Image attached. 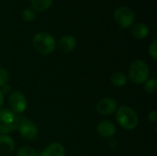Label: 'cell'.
<instances>
[{
  "label": "cell",
  "instance_id": "cell-1",
  "mask_svg": "<svg viewBox=\"0 0 157 156\" xmlns=\"http://www.w3.org/2000/svg\"><path fill=\"white\" fill-rule=\"evenodd\" d=\"M116 120L121 128L128 131L135 129L139 122V118L135 110L125 105L117 108Z\"/></svg>",
  "mask_w": 157,
  "mask_h": 156
},
{
  "label": "cell",
  "instance_id": "cell-2",
  "mask_svg": "<svg viewBox=\"0 0 157 156\" xmlns=\"http://www.w3.org/2000/svg\"><path fill=\"white\" fill-rule=\"evenodd\" d=\"M149 77L150 69L144 61L137 59L131 63L129 68V78L132 83L136 85H142L144 84Z\"/></svg>",
  "mask_w": 157,
  "mask_h": 156
},
{
  "label": "cell",
  "instance_id": "cell-3",
  "mask_svg": "<svg viewBox=\"0 0 157 156\" xmlns=\"http://www.w3.org/2000/svg\"><path fill=\"white\" fill-rule=\"evenodd\" d=\"M32 45L36 51L40 54L49 55L54 51L56 42L55 39L51 34L46 32H39L33 37Z\"/></svg>",
  "mask_w": 157,
  "mask_h": 156
},
{
  "label": "cell",
  "instance_id": "cell-4",
  "mask_svg": "<svg viewBox=\"0 0 157 156\" xmlns=\"http://www.w3.org/2000/svg\"><path fill=\"white\" fill-rule=\"evenodd\" d=\"M19 120L10 109H0V134H7L17 129Z\"/></svg>",
  "mask_w": 157,
  "mask_h": 156
},
{
  "label": "cell",
  "instance_id": "cell-5",
  "mask_svg": "<svg viewBox=\"0 0 157 156\" xmlns=\"http://www.w3.org/2000/svg\"><path fill=\"white\" fill-rule=\"evenodd\" d=\"M114 19L120 27L125 29L133 24L135 15L130 7L120 6L114 12Z\"/></svg>",
  "mask_w": 157,
  "mask_h": 156
},
{
  "label": "cell",
  "instance_id": "cell-6",
  "mask_svg": "<svg viewBox=\"0 0 157 156\" xmlns=\"http://www.w3.org/2000/svg\"><path fill=\"white\" fill-rule=\"evenodd\" d=\"M8 106L10 110L15 114H21L27 109L28 101L24 94L19 91H14L9 94Z\"/></svg>",
  "mask_w": 157,
  "mask_h": 156
},
{
  "label": "cell",
  "instance_id": "cell-7",
  "mask_svg": "<svg viewBox=\"0 0 157 156\" xmlns=\"http://www.w3.org/2000/svg\"><path fill=\"white\" fill-rule=\"evenodd\" d=\"M17 130L20 136L27 141H32L38 136V127L34 122L29 120H23L19 122Z\"/></svg>",
  "mask_w": 157,
  "mask_h": 156
},
{
  "label": "cell",
  "instance_id": "cell-8",
  "mask_svg": "<svg viewBox=\"0 0 157 156\" xmlns=\"http://www.w3.org/2000/svg\"><path fill=\"white\" fill-rule=\"evenodd\" d=\"M118 108V104L115 99L111 97H104L100 99L97 105H96V109L98 113L103 116H109L116 112Z\"/></svg>",
  "mask_w": 157,
  "mask_h": 156
},
{
  "label": "cell",
  "instance_id": "cell-9",
  "mask_svg": "<svg viewBox=\"0 0 157 156\" xmlns=\"http://www.w3.org/2000/svg\"><path fill=\"white\" fill-rule=\"evenodd\" d=\"M97 131L103 138H111L115 135L117 129L111 121L103 120L98 124Z\"/></svg>",
  "mask_w": 157,
  "mask_h": 156
},
{
  "label": "cell",
  "instance_id": "cell-10",
  "mask_svg": "<svg viewBox=\"0 0 157 156\" xmlns=\"http://www.w3.org/2000/svg\"><path fill=\"white\" fill-rule=\"evenodd\" d=\"M39 156H65V150L61 143H53L46 146Z\"/></svg>",
  "mask_w": 157,
  "mask_h": 156
},
{
  "label": "cell",
  "instance_id": "cell-11",
  "mask_svg": "<svg viewBox=\"0 0 157 156\" xmlns=\"http://www.w3.org/2000/svg\"><path fill=\"white\" fill-rule=\"evenodd\" d=\"M75 46H76V40L75 37L71 35H65L62 37L58 42V48L63 53H69L73 51Z\"/></svg>",
  "mask_w": 157,
  "mask_h": 156
},
{
  "label": "cell",
  "instance_id": "cell-12",
  "mask_svg": "<svg viewBox=\"0 0 157 156\" xmlns=\"http://www.w3.org/2000/svg\"><path fill=\"white\" fill-rule=\"evenodd\" d=\"M15 149L13 139L7 134H0V154H9Z\"/></svg>",
  "mask_w": 157,
  "mask_h": 156
},
{
  "label": "cell",
  "instance_id": "cell-13",
  "mask_svg": "<svg viewBox=\"0 0 157 156\" xmlns=\"http://www.w3.org/2000/svg\"><path fill=\"white\" fill-rule=\"evenodd\" d=\"M131 34L135 39H138V40L144 39L149 34V27L144 23H137L132 27Z\"/></svg>",
  "mask_w": 157,
  "mask_h": 156
},
{
  "label": "cell",
  "instance_id": "cell-14",
  "mask_svg": "<svg viewBox=\"0 0 157 156\" xmlns=\"http://www.w3.org/2000/svg\"><path fill=\"white\" fill-rule=\"evenodd\" d=\"M127 75L122 72H115L110 76V82L117 87L124 86L127 84Z\"/></svg>",
  "mask_w": 157,
  "mask_h": 156
},
{
  "label": "cell",
  "instance_id": "cell-15",
  "mask_svg": "<svg viewBox=\"0 0 157 156\" xmlns=\"http://www.w3.org/2000/svg\"><path fill=\"white\" fill-rule=\"evenodd\" d=\"M30 3L33 10L41 12L51 7L52 5V0H30Z\"/></svg>",
  "mask_w": 157,
  "mask_h": 156
},
{
  "label": "cell",
  "instance_id": "cell-16",
  "mask_svg": "<svg viewBox=\"0 0 157 156\" xmlns=\"http://www.w3.org/2000/svg\"><path fill=\"white\" fill-rule=\"evenodd\" d=\"M144 91L149 95H155L157 91V80L155 78H149L144 83Z\"/></svg>",
  "mask_w": 157,
  "mask_h": 156
},
{
  "label": "cell",
  "instance_id": "cell-17",
  "mask_svg": "<svg viewBox=\"0 0 157 156\" xmlns=\"http://www.w3.org/2000/svg\"><path fill=\"white\" fill-rule=\"evenodd\" d=\"M17 156H39V154L32 147H29V146H22V147H20L17 150Z\"/></svg>",
  "mask_w": 157,
  "mask_h": 156
},
{
  "label": "cell",
  "instance_id": "cell-18",
  "mask_svg": "<svg viewBox=\"0 0 157 156\" xmlns=\"http://www.w3.org/2000/svg\"><path fill=\"white\" fill-rule=\"evenodd\" d=\"M36 17V14L35 11L31 8H26L23 10L22 12V18L26 21V22H31L35 19Z\"/></svg>",
  "mask_w": 157,
  "mask_h": 156
},
{
  "label": "cell",
  "instance_id": "cell-19",
  "mask_svg": "<svg viewBox=\"0 0 157 156\" xmlns=\"http://www.w3.org/2000/svg\"><path fill=\"white\" fill-rule=\"evenodd\" d=\"M8 79H9L8 72L5 68L0 67V87L6 85L7 82H8Z\"/></svg>",
  "mask_w": 157,
  "mask_h": 156
},
{
  "label": "cell",
  "instance_id": "cell-20",
  "mask_svg": "<svg viewBox=\"0 0 157 156\" xmlns=\"http://www.w3.org/2000/svg\"><path fill=\"white\" fill-rule=\"evenodd\" d=\"M148 52L150 54V56L154 59V60H156L157 59V41L156 40H154L149 48H148Z\"/></svg>",
  "mask_w": 157,
  "mask_h": 156
},
{
  "label": "cell",
  "instance_id": "cell-21",
  "mask_svg": "<svg viewBox=\"0 0 157 156\" xmlns=\"http://www.w3.org/2000/svg\"><path fill=\"white\" fill-rule=\"evenodd\" d=\"M148 120L150 122H156L157 121V113L155 110H152L148 113Z\"/></svg>",
  "mask_w": 157,
  "mask_h": 156
},
{
  "label": "cell",
  "instance_id": "cell-22",
  "mask_svg": "<svg viewBox=\"0 0 157 156\" xmlns=\"http://www.w3.org/2000/svg\"><path fill=\"white\" fill-rule=\"evenodd\" d=\"M0 91L2 92V94H3L4 96H5V95H9V94H10V92H11V87L6 84V85L3 86L1 87Z\"/></svg>",
  "mask_w": 157,
  "mask_h": 156
},
{
  "label": "cell",
  "instance_id": "cell-23",
  "mask_svg": "<svg viewBox=\"0 0 157 156\" xmlns=\"http://www.w3.org/2000/svg\"><path fill=\"white\" fill-rule=\"evenodd\" d=\"M3 104H4V95L0 91V109H1V108L3 106Z\"/></svg>",
  "mask_w": 157,
  "mask_h": 156
}]
</instances>
